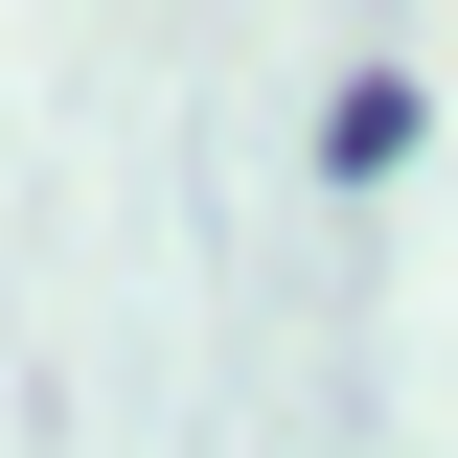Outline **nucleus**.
<instances>
[{
  "label": "nucleus",
  "instance_id": "1",
  "mask_svg": "<svg viewBox=\"0 0 458 458\" xmlns=\"http://www.w3.org/2000/svg\"><path fill=\"white\" fill-rule=\"evenodd\" d=\"M321 161H344V183H390V161H412V69H344V114H321Z\"/></svg>",
  "mask_w": 458,
  "mask_h": 458
}]
</instances>
